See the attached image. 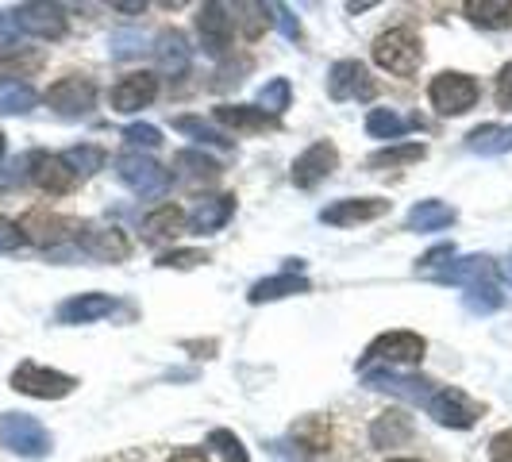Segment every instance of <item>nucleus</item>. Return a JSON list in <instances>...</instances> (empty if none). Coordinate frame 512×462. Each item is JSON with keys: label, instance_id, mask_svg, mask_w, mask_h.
Here are the masks:
<instances>
[{"label": "nucleus", "instance_id": "f257e3e1", "mask_svg": "<svg viewBox=\"0 0 512 462\" xmlns=\"http://www.w3.org/2000/svg\"><path fill=\"white\" fill-rule=\"evenodd\" d=\"M374 62L382 66L385 74L397 77H412L424 62V47L416 39V31L409 27H393V31H382L374 39Z\"/></svg>", "mask_w": 512, "mask_h": 462}, {"label": "nucleus", "instance_id": "f03ea898", "mask_svg": "<svg viewBox=\"0 0 512 462\" xmlns=\"http://www.w3.org/2000/svg\"><path fill=\"white\" fill-rule=\"evenodd\" d=\"M0 439H4V447H8L12 455H20V459H47V455H51V436H47V428H43L35 416H27V412H4V420H0Z\"/></svg>", "mask_w": 512, "mask_h": 462}, {"label": "nucleus", "instance_id": "7ed1b4c3", "mask_svg": "<svg viewBox=\"0 0 512 462\" xmlns=\"http://www.w3.org/2000/svg\"><path fill=\"white\" fill-rule=\"evenodd\" d=\"M428 101L443 116H462L478 104V81L470 74H459V70H443L428 85Z\"/></svg>", "mask_w": 512, "mask_h": 462}, {"label": "nucleus", "instance_id": "20e7f679", "mask_svg": "<svg viewBox=\"0 0 512 462\" xmlns=\"http://www.w3.org/2000/svg\"><path fill=\"white\" fill-rule=\"evenodd\" d=\"M116 174L128 185L135 197H162L170 185V170H162L154 158L139 151H124L116 158Z\"/></svg>", "mask_w": 512, "mask_h": 462}, {"label": "nucleus", "instance_id": "39448f33", "mask_svg": "<svg viewBox=\"0 0 512 462\" xmlns=\"http://www.w3.org/2000/svg\"><path fill=\"white\" fill-rule=\"evenodd\" d=\"M74 378L70 374H58L51 366H39V362H20L12 370V389L27 393V397H39V401H58V397H70L74 393Z\"/></svg>", "mask_w": 512, "mask_h": 462}, {"label": "nucleus", "instance_id": "423d86ee", "mask_svg": "<svg viewBox=\"0 0 512 462\" xmlns=\"http://www.w3.org/2000/svg\"><path fill=\"white\" fill-rule=\"evenodd\" d=\"M424 351H428L424 335H416V332H385V335H378L370 347H366V355H362V370H366L370 362L416 366V362L424 359Z\"/></svg>", "mask_w": 512, "mask_h": 462}, {"label": "nucleus", "instance_id": "0eeeda50", "mask_svg": "<svg viewBox=\"0 0 512 462\" xmlns=\"http://www.w3.org/2000/svg\"><path fill=\"white\" fill-rule=\"evenodd\" d=\"M47 104H51L58 116H66V120H81L97 104V85L81 74L62 77V81H54L51 89H47Z\"/></svg>", "mask_w": 512, "mask_h": 462}, {"label": "nucleus", "instance_id": "6e6552de", "mask_svg": "<svg viewBox=\"0 0 512 462\" xmlns=\"http://www.w3.org/2000/svg\"><path fill=\"white\" fill-rule=\"evenodd\" d=\"M424 409L432 412L439 424H447V428H470L482 416V409L462 389H451V385H436L432 397L424 401Z\"/></svg>", "mask_w": 512, "mask_h": 462}, {"label": "nucleus", "instance_id": "1a4fd4ad", "mask_svg": "<svg viewBox=\"0 0 512 462\" xmlns=\"http://www.w3.org/2000/svg\"><path fill=\"white\" fill-rule=\"evenodd\" d=\"M328 93H332V101H374L378 81L366 74L362 62L343 58V62H335L332 74H328Z\"/></svg>", "mask_w": 512, "mask_h": 462}, {"label": "nucleus", "instance_id": "9d476101", "mask_svg": "<svg viewBox=\"0 0 512 462\" xmlns=\"http://www.w3.org/2000/svg\"><path fill=\"white\" fill-rule=\"evenodd\" d=\"M27 178L35 181L43 193H51V197H62V193H70L77 185L74 170L66 166V158L62 154H47V151H35L27 154Z\"/></svg>", "mask_w": 512, "mask_h": 462}, {"label": "nucleus", "instance_id": "9b49d317", "mask_svg": "<svg viewBox=\"0 0 512 462\" xmlns=\"http://www.w3.org/2000/svg\"><path fill=\"white\" fill-rule=\"evenodd\" d=\"M154 97H158V77H154L151 70H139V74L120 77V81L112 85V93H108L112 112H120V116H131V112L147 108Z\"/></svg>", "mask_w": 512, "mask_h": 462}, {"label": "nucleus", "instance_id": "f8f14e48", "mask_svg": "<svg viewBox=\"0 0 512 462\" xmlns=\"http://www.w3.org/2000/svg\"><path fill=\"white\" fill-rule=\"evenodd\" d=\"M12 24L35 35V39H62L66 35V12L58 4H20L12 12Z\"/></svg>", "mask_w": 512, "mask_h": 462}, {"label": "nucleus", "instance_id": "ddd939ff", "mask_svg": "<svg viewBox=\"0 0 512 462\" xmlns=\"http://www.w3.org/2000/svg\"><path fill=\"white\" fill-rule=\"evenodd\" d=\"M335 166H339V151H335L328 139H320V143H312V147L293 162V185H297V189H312V185H320V181L328 178Z\"/></svg>", "mask_w": 512, "mask_h": 462}, {"label": "nucleus", "instance_id": "4468645a", "mask_svg": "<svg viewBox=\"0 0 512 462\" xmlns=\"http://www.w3.org/2000/svg\"><path fill=\"white\" fill-rule=\"evenodd\" d=\"M389 212V201L382 197H343V201H335L320 212V220L324 224H332V228H351V224H366V220H378Z\"/></svg>", "mask_w": 512, "mask_h": 462}, {"label": "nucleus", "instance_id": "2eb2a0df", "mask_svg": "<svg viewBox=\"0 0 512 462\" xmlns=\"http://www.w3.org/2000/svg\"><path fill=\"white\" fill-rule=\"evenodd\" d=\"M197 31H201V47H205L212 58L231 47V35H235V20L228 16L224 4H205L201 16H197Z\"/></svg>", "mask_w": 512, "mask_h": 462}, {"label": "nucleus", "instance_id": "dca6fc26", "mask_svg": "<svg viewBox=\"0 0 512 462\" xmlns=\"http://www.w3.org/2000/svg\"><path fill=\"white\" fill-rule=\"evenodd\" d=\"M112 312H116V301L108 293H81V297H70L58 305V324H93Z\"/></svg>", "mask_w": 512, "mask_h": 462}, {"label": "nucleus", "instance_id": "f3484780", "mask_svg": "<svg viewBox=\"0 0 512 462\" xmlns=\"http://www.w3.org/2000/svg\"><path fill=\"white\" fill-rule=\"evenodd\" d=\"M436 282H451V285H466V289H474V285H489L493 282V262L482 255H470V258H451L443 270L432 274Z\"/></svg>", "mask_w": 512, "mask_h": 462}, {"label": "nucleus", "instance_id": "a211bd4d", "mask_svg": "<svg viewBox=\"0 0 512 462\" xmlns=\"http://www.w3.org/2000/svg\"><path fill=\"white\" fill-rule=\"evenodd\" d=\"M77 239H81V251H89V255L101 258V262H120L131 251L124 231L116 228H89L85 235H77Z\"/></svg>", "mask_w": 512, "mask_h": 462}, {"label": "nucleus", "instance_id": "6ab92c4d", "mask_svg": "<svg viewBox=\"0 0 512 462\" xmlns=\"http://www.w3.org/2000/svg\"><path fill=\"white\" fill-rule=\"evenodd\" d=\"M70 220H62V216H54V212H47V208H35L31 216H27L24 224H20V231H24L27 239H35L39 247H51V243H62L66 235H70Z\"/></svg>", "mask_w": 512, "mask_h": 462}, {"label": "nucleus", "instance_id": "aec40b11", "mask_svg": "<svg viewBox=\"0 0 512 462\" xmlns=\"http://www.w3.org/2000/svg\"><path fill=\"white\" fill-rule=\"evenodd\" d=\"M231 212H235V197H228V193H220V197H205V201H197V208L189 212V224H193V231H216L224 228L231 220Z\"/></svg>", "mask_w": 512, "mask_h": 462}, {"label": "nucleus", "instance_id": "412c9836", "mask_svg": "<svg viewBox=\"0 0 512 462\" xmlns=\"http://www.w3.org/2000/svg\"><path fill=\"white\" fill-rule=\"evenodd\" d=\"M154 54H158V66L166 74H185L189 70V43L181 31H162L154 39Z\"/></svg>", "mask_w": 512, "mask_h": 462}, {"label": "nucleus", "instance_id": "4be33fe9", "mask_svg": "<svg viewBox=\"0 0 512 462\" xmlns=\"http://www.w3.org/2000/svg\"><path fill=\"white\" fill-rule=\"evenodd\" d=\"M216 120H220L224 128H235V131L274 128V116H266L262 108H251V104H220V108H216Z\"/></svg>", "mask_w": 512, "mask_h": 462}, {"label": "nucleus", "instance_id": "5701e85b", "mask_svg": "<svg viewBox=\"0 0 512 462\" xmlns=\"http://www.w3.org/2000/svg\"><path fill=\"white\" fill-rule=\"evenodd\" d=\"M35 101H39V93L27 81L0 77V116H24V112L35 108Z\"/></svg>", "mask_w": 512, "mask_h": 462}, {"label": "nucleus", "instance_id": "b1692460", "mask_svg": "<svg viewBox=\"0 0 512 462\" xmlns=\"http://www.w3.org/2000/svg\"><path fill=\"white\" fill-rule=\"evenodd\" d=\"M409 231H439L447 224H455V208L443 205V201H420V205L409 212Z\"/></svg>", "mask_w": 512, "mask_h": 462}, {"label": "nucleus", "instance_id": "393cba45", "mask_svg": "<svg viewBox=\"0 0 512 462\" xmlns=\"http://www.w3.org/2000/svg\"><path fill=\"white\" fill-rule=\"evenodd\" d=\"M462 12L482 27H512V0H466Z\"/></svg>", "mask_w": 512, "mask_h": 462}, {"label": "nucleus", "instance_id": "a878e982", "mask_svg": "<svg viewBox=\"0 0 512 462\" xmlns=\"http://www.w3.org/2000/svg\"><path fill=\"white\" fill-rule=\"evenodd\" d=\"M412 128H416V120L397 116L393 108H370V116H366V131H370L374 139H401V135H409Z\"/></svg>", "mask_w": 512, "mask_h": 462}, {"label": "nucleus", "instance_id": "bb28decb", "mask_svg": "<svg viewBox=\"0 0 512 462\" xmlns=\"http://www.w3.org/2000/svg\"><path fill=\"white\" fill-rule=\"evenodd\" d=\"M289 293H308V282L301 274H278V278H266L258 282L247 297L251 305H262V301H278V297H289Z\"/></svg>", "mask_w": 512, "mask_h": 462}, {"label": "nucleus", "instance_id": "cd10ccee", "mask_svg": "<svg viewBox=\"0 0 512 462\" xmlns=\"http://www.w3.org/2000/svg\"><path fill=\"white\" fill-rule=\"evenodd\" d=\"M174 170L189 181L220 178V162H216V158H208V154H201V151H181L178 158H174Z\"/></svg>", "mask_w": 512, "mask_h": 462}, {"label": "nucleus", "instance_id": "c85d7f7f", "mask_svg": "<svg viewBox=\"0 0 512 462\" xmlns=\"http://www.w3.org/2000/svg\"><path fill=\"white\" fill-rule=\"evenodd\" d=\"M512 147V128H497V124H482L470 131V151L478 154H501Z\"/></svg>", "mask_w": 512, "mask_h": 462}, {"label": "nucleus", "instance_id": "c756f323", "mask_svg": "<svg viewBox=\"0 0 512 462\" xmlns=\"http://www.w3.org/2000/svg\"><path fill=\"white\" fill-rule=\"evenodd\" d=\"M428 154L424 143H401V147H385V151L370 154V166L382 170V166H409V162H420Z\"/></svg>", "mask_w": 512, "mask_h": 462}, {"label": "nucleus", "instance_id": "7c9ffc66", "mask_svg": "<svg viewBox=\"0 0 512 462\" xmlns=\"http://www.w3.org/2000/svg\"><path fill=\"white\" fill-rule=\"evenodd\" d=\"M62 158H66V166L74 170V178H89V174H97V170L104 166V151L101 147H93V143H85V147H70Z\"/></svg>", "mask_w": 512, "mask_h": 462}, {"label": "nucleus", "instance_id": "2f4dec72", "mask_svg": "<svg viewBox=\"0 0 512 462\" xmlns=\"http://www.w3.org/2000/svg\"><path fill=\"white\" fill-rule=\"evenodd\" d=\"M185 220H189V216H185L178 205H162L143 220V228L151 231V235H178V231L185 228Z\"/></svg>", "mask_w": 512, "mask_h": 462}, {"label": "nucleus", "instance_id": "473e14b6", "mask_svg": "<svg viewBox=\"0 0 512 462\" xmlns=\"http://www.w3.org/2000/svg\"><path fill=\"white\" fill-rule=\"evenodd\" d=\"M258 108H262L266 116H282L285 108H289V81H285V77H274L270 85H262Z\"/></svg>", "mask_w": 512, "mask_h": 462}, {"label": "nucleus", "instance_id": "72a5a7b5", "mask_svg": "<svg viewBox=\"0 0 512 462\" xmlns=\"http://www.w3.org/2000/svg\"><path fill=\"white\" fill-rule=\"evenodd\" d=\"M174 128L185 131V135H197L201 143H212V147H231V139L224 131L208 128L205 120H197V116H181V120H174Z\"/></svg>", "mask_w": 512, "mask_h": 462}, {"label": "nucleus", "instance_id": "f704fd0d", "mask_svg": "<svg viewBox=\"0 0 512 462\" xmlns=\"http://www.w3.org/2000/svg\"><path fill=\"white\" fill-rule=\"evenodd\" d=\"M370 436H374L378 447L385 443V436H389V443H393V439H409V420H405V416H397V412H385L382 420L374 424V432H370Z\"/></svg>", "mask_w": 512, "mask_h": 462}, {"label": "nucleus", "instance_id": "c9c22d12", "mask_svg": "<svg viewBox=\"0 0 512 462\" xmlns=\"http://www.w3.org/2000/svg\"><path fill=\"white\" fill-rule=\"evenodd\" d=\"M208 447H216L220 455L228 462H247V451H243V439L231 436V432H224V428H216L212 436H208Z\"/></svg>", "mask_w": 512, "mask_h": 462}, {"label": "nucleus", "instance_id": "e433bc0d", "mask_svg": "<svg viewBox=\"0 0 512 462\" xmlns=\"http://www.w3.org/2000/svg\"><path fill=\"white\" fill-rule=\"evenodd\" d=\"M501 293H497V285L489 282V285H474L470 293H466V308L470 312H493V308H501Z\"/></svg>", "mask_w": 512, "mask_h": 462}, {"label": "nucleus", "instance_id": "4c0bfd02", "mask_svg": "<svg viewBox=\"0 0 512 462\" xmlns=\"http://www.w3.org/2000/svg\"><path fill=\"white\" fill-rule=\"evenodd\" d=\"M239 20H243V35L247 39H258L262 27H266V4H239Z\"/></svg>", "mask_w": 512, "mask_h": 462}, {"label": "nucleus", "instance_id": "58836bf2", "mask_svg": "<svg viewBox=\"0 0 512 462\" xmlns=\"http://www.w3.org/2000/svg\"><path fill=\"white\" fill-rule=\"evenodd\" d=\"M24 231L16 220H8V216H0V255H8V251H16V247H24Z\"/></svg>", "mask_w": 512, "mask_h": 462}, {"label": "nucleus", "instance_id": "ea45409f", "mask_svg": "<svg viewBox=\"0 0 512 462\" xmlns=\"http://www.w3.org/2000/svg\"><path fill=\"white\" fill-rule=\"evenodd\" d=\"M124 139H128L131 147H158V143H162L158 128H151V124H131V128L124 131Z\"/></svg>", "mask_w": 512, "mask_h": 462}, {"label": "nucleus", "instance_id": "a19ab883", "mask_svg": "<svg viewBox=\"0 0 512 462\" xmlns=\"http://www.w3.org/2000/svg\"><path fill=\"white\" fill-rule=\"evenodd\" d=\"M266 12H274V16H270V20H274V24L282 27L285 35H289V39H297V35H301V27H297V20H293V16H289V8H282V4H270V8H266Z\"/></svg>", "mask_w": 512, "mask_h": 462}, {"label": "nucleus", "instance_id": "79ce46f5", "mask_svg": "<svg viewBox=\"0 0 512 462\" xmlns=\"http://www.w3.org/2000/svg\"><path fill=\"white\" fill-rule=\"evenodd\" d=\"M489 459L493 462H512V432H501L489 443Z\"/></svg>", "mask_w": 512, "mask_h": 462}, {"label": "nucleus", "instance_id": "37998d69", "mask_svg": "<svg viewBox=\"0 0 512 462\" xmlns=\"http://www.w3.org/2000/svg\"><path fill=\"white\" fill-rule=\"evenodd\" d=\"M197 262H205L201 251H170L158 258V266H197Z\"/></svg>", "mask_w": 512, "mask_h": 462}, {"label": "nucleus", "instance_id": "c03bdc74", "mask_svg": "<svg viewBox=\"0 0 512 462\" xmlns=\"http://www.w3.org/2000/svg\"><path fill=\"white\" fill-rule=\"evenodd\" d=\"M497 104H501V108H512V62L497 74Z\"/></svg>", "mask_w": 512, "mask_h": 462}, {"label": "nucleus", "instance_id": "a18cd8bd", "mask_svg": "<svg viewBox=\"0 0 512 462\" xmlns=\"http://www.w3.org/2000/svg\"><path fill=\"white\" fill-rule=\"evenodd\" d=\"M170 462H208L205 451H197V447H185V451H174Z\"/></svg>", "mask_w": 512, "mask_h": 462}, {"label": "nucleus", "instance_id": "49530a36", "mask_svg": "<svg viewBox=\"0 0 512 462\" xmlns=\"http://www.w3.org/2000/svg\"><path fill=\"white\" fill-rule=\"evenodd\" d=\"M501 278H505V282L512 285V258H509V262H505V266H501Z\"/></svg>", "mask_w": 512, "mask_h": 462}, {"label": "nucleus", "instance_id": "de8ad7c7", "mask_svg": "<svg viewBox=\"0 0 512 462\" xmlns=\"http://www.w3.org/2000/svg\"><path fill=\"white\" fill-rule=\"evenodd\" d=\"M0 158H4V135H0Z\"/></svg>", "mask_w": 512, "mask_h": 462}, {"label": "nucleus", "instance_id": "09e8293b", "mask_svg": "<svg viewBox=\"0 0 512 462\" xmlns=\"http://www.w3.org/2000/svg\"><path fill=\"white\" fill-rule=\"evenodd\" d=\"M389 462H416V459H389Z\"/></svg>", "mask_w": 512, "mask_h": 462}]
</instances>
